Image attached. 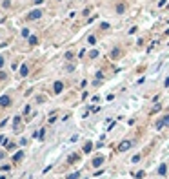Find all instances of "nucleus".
<instances>
[{
	"label": "nucleus",
	"mask_w": 169,
	"mask_h": 179,
	"mask_svg": "<svg viewBox=\"0 0 169 179\" xmlns=\"http://www.w3.org/2000/svg\"><path fill=\"white\" fill-rule=\"evenodd\" d=\"M131 146H133V141H122V143L118 144V150H120V152H127Z\"/></svg>",
	"instance_id": "nucleus-1"
},
{
	"label": "nucleus",
	"mask_w": 169,
	"mask_h": 179,
	"mask_svg": "<svg viewBox=\"0 0 169 179\" xmlns=\"http://www.w3.org/2000/svg\"><path fill=\"white\" fill-rule=\"evenodd\" d=\"M62 90H64V82H62V80H57L55 84H53V91H55V93H60Z\"/></svg>",
	"instance_id": "nucleus-2"
},
{
	"label": "nucleus",
	"mask_w": 169,
	"mask_h": 179,
	"mask_svg": "<svg viewBox=\"0 0 169 179\" xmlns=\"http://www.w3.org/2000/svg\"><path fill=\"white\" fill-rule=\"evenodd\" d=\"M104 157L102 155H98V157H95V159H93V168H98V166H102L104 165Z\"/></svg>",
	"instance_id": "nucleus-3"
},
{
	"label": "nucleus",
	"mask_w": 169,
	"mask_h": 179,
	"mask_svg": "<svg viewBox=\"0 0 169 179\" xmlns=\"http://www.w3.org/2000/svg\"><path fill=\"white\" fill-rule=\"evenodd\" d=\"M40 17H42V11H40V9H37V11H31V13L27 15L29 20H37V18H40Z\"/></svg>",
	"instance_id": "nucleus-4"
},
{
	"label": "nucleus",
	"mask_w": 169,
	"mask_h": 179,
	"mask_svg": "<svg viewBox=\"0 0 169 179\" xmlns=\"http://www.w3.org/2000/svg\"><path fill=\"white\" fill-rule=\"evenodd\" d=\"M162 126H169V115H165L164 119H160V122H156V128L160 130Z\"/></svg>",
	"instance_id": "nucleus-5"
},
{
	"label": "nucleus",
	"mask_w": 169,
	"mask_h": 179,
	"mask_svg": "<svg viewBox=\"0 0 169 179\" xmlns=\"http://www.w3.org/2000/svg\"><path fill=\"white\" fill-rule=\"evenodd\" d=\"M9 104H11V97H7V95L0 97V106H9Z\"/></svg>",
	"instance_id": "nucleus-6"
},
{
	"label": "nucleus",
	"mask_w": 169,
	"mask_h": 179,
	"mask_svg": "<svg viewBox=\"0 0 169 179\" xmlns=\"http://www.w3.org/2000/svg\"><path fill=\"white\" fill-rule=\"evenodd\" d=\"M27 71H29L27 64H22V68H20V71H18V75H20V77H26V75H27Z\"/></svg>",
	"instance_id": "nucleus-7"
},
{
	"label": "nucleus",
	"mask_w": 169,
	"mask_h": 179,
	"mask_svg": "<svg viewBox=\"0 0 169 179\" xmlns=\"http://www.w3.org/2000/svg\"><path fill=\"white\" fill-rule=\"evenodd\" d=\"M165 172H167V166H165V165H162L160 168H158V174H160V175H164Z\"/></svg>",
	"instance_id": "nucleus-8"
},
{
	"label": "nucleus",
	"mask_w": 169,
	"mask_h": 179,
	"mask_svg": "<svg viewBox=\"0 0 169 179\" xmlns=\"http://www.w3.org/2000/svg\"><path fill=\"white\" fill-rule=\"evenodd\" d=\"M91 146H93V144H91V143H87L86 146H84V152H86V154H89V152H91Z\"/></svg>",
	"instance_id": "nucleus-9"
},
{
	"label": "nucleus",
	"mask_w": 169,
	"mask_h": 179,
	"mask_svg": "<svg viewBox=\"0 0 169 179\" xmlns=\"http://www.w3.org/2000/svg\"><path fill=\"white\" fill-rule=\"evenodd\" d=\"M77 159H78V155H77V154H73V155H69V163H75Z\"/></svg>",
	"instance_id": "nucleus-10"
},
{
	"label": "nucleus",
	"mask_w": 169,
	"mask_h": 179,
	"mask_svg": "<svg viewBox=\"0 0 169 179\" xmlns=\"http://www.w3.org/2000/svg\"><path fill=\"white\" fill-rule=\"evenodd\" d=\"M78 175H80L78 172H75V174H69V175H67V179H78Z\"/></svg>",
	"instance_id": "nucleus-11"
},
{
	"label": "nucleus",
	"mask_w": 169,
	"mask_h": 179,
	"mask_svg": "<svg viewBox=\"0 0 169 179\" xmlns=\"http://www.w3.org/2000/svg\"><path fill=\"white\" fill-rule=\"evenodd\" d=\"M22 157H24V154H22V152H18V154L15 155V161H20V159H22Z\"/></svg>",
	"instance_id": "nucleus-12"
},
{
	"label": "nucleus",
	"mask_w": 169,
	"mask_h": 179,
	"mask_svg": "<svg viewBox=\"0 0 169 179\" xmlns=\"http://www.w3.org/2000/svg\"><path fill=\"white\" fill-rule=\"evenodd\" d=\"M29 33H31L29 29H22V37H29Z\"/></svg>",
	"instance_id": "nucleus-13"
},
{
	"label": "nucleus",
	"mask_w": 169,
	"mask_h": 179,
	"mask_svg": "<svg viewBox=\"0 0 169 179\" xmlns=\"http://www.w3.org/2000/svg\"><path fill=\"white\" fill-rule=\"evenodd\" d=\"M131 161H133V163H138V161H140V155H138V154H136V155L133 157V159H131Z\"/></svg>",
	"instance_id": "nucleus-14"
},
{
	"label": "nucleus",
	"mask_w": 169,
	"mask_h": 179,
	"mask_svg": "<svg viewBox=\"0 0 169 179\" xmlns=\"http://www.w3.org/2000/svg\"><path fill=\"white\" fill-rule=\"evenodd\" d=\"M144 175H145V172H138V174H136V177H138V179H142Z\"/></svg>",
	"instance_id": "nucleus-15"
},
{
	"label": "nucleus",
	"mask_w": 169,
	"mask_h": 179,
	"mask_svg": "<svg viewBox=\"0 0 169 179\" xmlns=\"http://www.w3.org/2000/svg\"><path fill=\"white\" fill-rule=\"evenodd\" d=\"M4 66V59H0V68H2Z\"/></svg>",
	"instance_id": "nucleus-16"
},
{
	"label": "nucleus",
	"mask_w": 169,
	"mask_h": 179,
	"mask_svg": "<svg viewBox=\"0 0 169 179\" xmlns=\"http://www.w3.org/2000/svg\"><path fill=\"white\" fill-rule=\"evenodd\" d=\"M165 86H169V79H167V80H165Z\"/></svg>",
	"instance_id": "nucleus-17"
}]
</instances>
